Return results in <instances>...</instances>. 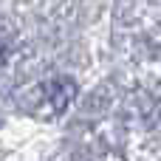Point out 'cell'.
Instances as JSON below:
<instances>
[{"label": "cell", "instance_id": "6da1fadb", "mask_svg": "<svg viewBox=\"0 0 161 161\" xmlns=\"http://www.w3.org/2000/svg\"><path fill=\"white\" fill-rule=\"evenodd\" d=\"M42 93H45L48 105H51L57 113H62V110L71 105V99L76 96V82H74L71 76H54V79H48V82L42 85Z\"/></svg>", "mask_w": 161, "mask_h": 161}]
</instances>
